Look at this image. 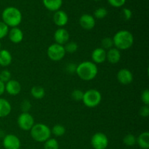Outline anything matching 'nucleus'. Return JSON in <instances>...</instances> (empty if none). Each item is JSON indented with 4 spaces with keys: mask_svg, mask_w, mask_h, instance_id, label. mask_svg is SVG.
Listing matches in <instances>:
<instances>
[{
    "mask_svg": "<svg viewBox=\"0 0 149 149\" xmlns=\"http://www.w3.org/2000/svg\"><path fill=\"white\" fill-rule=\"evenodd\" d=\"M98 68L97 65L93 61H84L77 65L76 74L84 81H91L97 75Z\"/></svg>",
    "mask_w": 149,
    "mask_h": 149,
    "instance_id": "f257e3e1",
    "label": "nucleus"
},
{
    "mask_svg": "<svg viewBox=\"0 0 149 149\" xmlns=\"http://www.w3.org/2000/svg\"><path fill=\"white\" fill-rule=\"evenodd\" d=\"M114 47L119 50L128 49L134 44V36L130 31L127 30H121L116 32L112 38Z\"/></svg>",
    "mask_w": 149,
    "mask_h": 149,
    "instance_id": "f03ea898",
    "label": "nucleus"
},
{
    "mask_svg": "<svg viewBox=\"0 0 149 149\" xmlns=\"http://www.w3.org/2000/svg\"><path fill=\"white\" fill-rule=\"evenodd\" d=\"M1 18L8 27H17L22 21L21 12L16 7H8L3 10Z\"/></svg>",
    "mask_w": 149,
    "mask_h": 149,
    "instance_id": "7ed1b4c3",
    "label": "nucleus"
},
{
    "mask_svg": "<svg viewBox=\"0 0 149 149\" xmlns=\"http://www.w3.org/2000/svg\"><path fill=\"white\" fill-rule=\"evenodd\" d=\"M30 134L31 138L36 142L45 143L51 136V130L45 124H36L31 129Z\"/></svg>",
    "mask_w": 149,
    "mask_h": 149,
    "instance_id": "20e7f679",
    "label": "nucleus"
},
{
    "mask_svg": "<svg viewBox=\"0 0 149 149\" xmlns=\"http://www.w3.org/2000/svg\"><path fill=\"white\" fill-rule=\"evenodd\" d=\"M102 100V95L98 90L90 89L84 92V96L81 101L84 105L88 108L97 107Z\"/></svg>",
    "mask_w": 149,
    "mask_h": 149,
    "instance_id": "39448f33",
    "label": "nucleus"
},
{
    "mask_svg": "<svg viewBox=\"0 0 149 149\" xmlns=\"http://www.w3.org/2000/svg\"><path fill=\"white\" fill-rule=\"evenodd\" d=\"M65 50L63 45L59 44L54 43L49 45L47 48V56L51 61H60L65 57Z\"/></svg>",
    "mask_w": 149,
    "mask_h": 149,
    "instance_id": "423d86ee",
    "label": "nucleus"
},
{
    "mask_svg": "<svg viewBox=\"0 0 149 149\" xmlns=\"http://www.w3.org/2000/svg\"><path fill=\"white\" fill-rule=\"evenodd\" d=\"M17 123L20 129L24 131L31 130L34 124V119L29 112H23L17 117Z\"/></svg>",
    "mask_w": 149,
    "mask_h": 149,
    "instance_id": "0eeeda50",
    "label": "nucleus"
},
{
    "mask_svg": "<svg viewBox=\"0 0 149 149\" xmlns=\"http://www.w3.org/2000/svg\"><path fill=\"white\" fill-rule=\"evenodd\" d=\"M91 145L94 149H106L109 146V138L103 132H96L91 138Z\"/></svg>",
    "mask_w": 149,
    "mask_h": 149,
    "instance_id": "6e6552de",
    "label": "nucleus"
},
{
    "mask_svg": "<svg viewBox=\"0 0 149 149\" xmlns=\"http://www.w3.org/2000/svg\"><path fill=\"white\" fill-rule=\"evenodd\" d=\"M3 146L5 149H20L21 143L17 136L9 134L3 138Z\"/></svg>",
    "mask_w": 149,
    "mask_h": 149,
    "instance_id": "1a4fd4ad",
    "label": "nucleus"
},
{
    "mask_svg": "<svg viewBox=\"0 0 149 149\" xmlns=\"http://www.w3.org/2000/svg\"><path fill=\"white\" fill-rule=\"evenodd\" d=\"M116 78L120 84L127 85L133 81V74L127 68H122L118 71Z\"/></svg>",
    "mask_w": 149,
    "mask_h": 149,
    "instance_id": "9d476101",
    "label": "nucleus"
},
{
    "mask_svg": "<svg viewBox=\"0 0 149 149\" xmlns=\"http://www.w3.org/2000/svg\"><path fill=\"white\" fill-rule=\"evenodd\" d=\"M70 38L69 33L66 29L60 28L57 29L54 33V40L55 43L61 45H65L68 42Z\"/></svg>",
    "mask_w": 149,
    "mask_h": 149,
    "instance_id": "9b49d317",
    "label": "nucleus"
},
{
    "mask_svg": "<svg viewBox=\"0 0 149 149\" xmlns=\"http://www.w3.org/2000/svg\"><path fill=\"white\" fill-rule=\"evenodd\" d=\"M79 24L83 29L90 31L95 26V20L91 15L84 14L80 17Z\"/></svg>",
    "mask_w": 149,
    "mask_h": 149,
    "instance_id": "f8f14e48",
    "label": "nucleus"
},
{
    "mask_svg": "<svg viewBox=\"0 0 149 149\" xmlns=\"http://www.w3.org/2000/svg\"><path fill=\"white\" fill-rule=\"evenodd\" d=\"M5 91L10 95H17L21 91V84L17 80L10 79L5 83Z\"/></svg>",
    "mask_w": 149,
    "mask_h": 149,
    "instance_id": "ddd939ff",
    "label": "nucleus"
},
{
    "mask_svg": "<svg viewBox=\"0 0 149 149\" xmlns=\"http://www.w3.org/2000/svg\"><path fill=\"white\" fill-rule=\"evenodd\" d=\"M53 21L56 26L62 28L68 23V16L65 12L63 10H58L53 15Z\"/></svg>",
    "mask_w": 149,
    "mask_h": 149,
    "instance_id": "4468645a",
    "label": "nucleus"
},
{
    "mask_svg": "<svg viewBox=\"0 0 149 149\" xmlns=\"http://www.w3.org/2000/svg\"><path fill=\"white\" fill-rule=\"evenodd\" d=\"M91 57L93 62L96 65L103 63L106 60V50L102 47L96 48L92 52Z\"/></svg>",
    "mask_w": 149,
    "mask_h": 149,
    "instance_id": "2eb2a0df",
    "label": "nucleus"
},
{
    "mask_svg": "<svg viewBox=\"0 0 149 149\" xmlns=\"http://www.w3.org/2000/svg\"><path fill=\"white\" fill-rule=\"evenodd\" d=\"M8 36L10 40L14 44H19L23 39V32L18 27L12 28L8 33Z\"/></svg>",
    "mask_w": 149,
    "mask_h": 149,
    "instance_id": "dca6fc26",
    "label": "nucleus"
},
{
    "mask_svg": "<svg viewBox=\"0 0 149 149\" xmlns=\"http://www.w3.org/2000/svg\"><path fill=\"white\" fill-rule=\"evenodd\" d=\"M106 60L111 64H116L121 60V52L116 47H112L111 49L106 51Z\"/></svg>",
    "mask_w": 149,
    "mask_h": 149,
    "instance_id": "f3484780",
    "label": "nucleus"
},
{
    "mask_svg": "<svg viewBox=\"0 0 149 149\" xmlns=\"http://www.w3.org/2000/svg\"><path fill=\"white\" fill-rule=\"evenodd\" d=\"M13 61V56L9 50L1 49L0 50V65L2 67H7L11 64Z\"/></svg>",
    "mask_w": 149,
    "mask_h": 149,
    "instance_id": "a211bd4d",
    "label": "nucleus"
},
{
    "mask_svg": "<svg viewBox=\"0 0 149 149\" xmlns=\"http://www.w3.org/2000/svg\"><path fill=\"white\" fill-rule=\"evenodd\" d=\"M12 111V106L10 102L6 99L0 97V118L8 116Z\"/></svg>",
    "mask_w": 149,
    "mask_h": 149,
    "instance_id": "6ab92c4d",
    "label": "nucleus"
},
{
    "mask_svg": "<svg viewBox=\"0 0 149 149\" xmlns=\"http://www.w3.org/2000/svg\"><path fill=\"white\" fill-rule=\"evenodd\" d=\"M45 7L50 11H58L63 4V0H42Z\"/></svg>",
    "mask_w": 149,
    "mask_h": 149,
    "instance_id": "aec40b11",
    "label": "nucleus"
},
{
    "mask_svg": "<svg viewBox=\"0 0 149 149\" xmlns=\"http://www.w3.org/2000/svg\"><path fill=\"white\" fill-rule=\"evenodd\" d=\"M137 143L142 149H148L149 148V132H143L137 138Z\"/></svg>",
    "mask_w": 149,
    "mask_h": 149,
    "instance_id": "412c9836",
    "label": "nucleus"
},
{
    "mask_svg": "<svg viewBox=\"0 0 149 149\" xmlns=\"http://www.w3.org/2000/svg\"><path fill=\"white\" fill-rule=\"evenodd\" d=\"M31 95L33 98L36 100H41L45 97V90L40 86H34L31 89Z\"/></svg>",
    "mask_w": 149,
    "mask_h": 149,
    "instance_id": "4be33fe9",
    "label": "nucleus"
},
{
    "mask_svg": "<svg viewBox=\"0 0 149 149\" xmlns=\"http://www.w3.org/2000/svg\"><path fill=\"white\" fill-rule=\"evenodd\" d=\"M51 132L57 137H61L65 133V128L62 125H55L51 130Z\"/></svg>",
    "mask_w": 149,
    "mask_h": 149,
    "instance_id": "5701e85b",
    "label": "nucleus"
},
{
    "mask_svg": "<svg viewBox=\"0 0 149 149\" xmlns=\"http://www.w3.org/2000/svg\"><path fill=\"white\" fill-rule=\"evenodd\" d=\"M123 143L127 146H133L136 144L137 138L132 134H127L123 138Z\"/></svg>",
    "mask_w": 149,
    "mask_h": 149,
    "instance_id": "b1692460",
    "label": "nucleus"
},
{
    "mask_svg": "<svg viewBox=\"0 0 149 149\" xmlns=\"http://www.w3.org/2000/svg\"><path fill=\"white\" fill-rule=\"evenodd\" d=\"M45 149H59V143L55 138H49L45 142Z\"/></svg>",
    "mask_w": 149,
    "mask_h": 149,
    "instance_id": "393cba45",
    "label": "nucleus"
},
{
    "mask_svg": "<svg viewBox=\"0 0 149 149\" xmlns=\"http://www.w3.org/2000/svg\"><path fill=\"white\" fill-rule=\"evenodd\" d=\"M65 48V52H68V53H74V52H77L78 50L79 46L77 45V42H68L64 46Z\"/></svg>",
    "mask_w": 149,
    "mask_h": 149,
    "instance_id": "a878e982",
    "label": "nucleus"
},
{
    "mask_svg": "<svg viewBox=\"0 0 149 149\" xmlns=\"http://www.w3.org/2000/svg\"><path fill=\"white\" fill-rule=\"evenodd\" d=\"M101 47L103 49H110L112 47H113V39L110 37H105L101 40Z\"/></svg>",
    "mask_w": 149,
    "mask_h": 149,
    "instance_id": "bb28decb",
    "label": "nucleus"
},
{
    "mask_svg": "<svg viewBox=\"0 0 149 149\" xmlns=\"http://www.w3.org/2000/svg\"><path fill=\"white\" fill-rule=\"evenodd\" d=\"M108 15V11L104 7H99L95 10L94 13V16L97 19H103L106 17Z\"/></svg>",
    "mask_w": 149,
    "mask_h": 149,
    "instance_id": "cd10ccee",
    "label": "nucleus"
},
{
    "mask_svg": "<svg viewBox=\"0 0 149 149\" xmlns=\"http://www.w3.org/2000/svg\"><path fill=\"white\" fill-rule=\"evenodd\" d=\"M10 79H11V73L10 71L5 69L0 72V81L5 84Z\"/></svg>",
    "mask_w": 149,
    "mask_h": 149,
    "instance_id": "c85d7f7f",
    "label": "nucleus"
},
{
    "mask_svg": "<svg viewBox=\"0 0 149 149\" xmlns=\"http://www.w3.org/2000/svg\"><path fill=\"white\" fill-rule=\"evenodd\" d=\"M9 27L2 21H0V40L7 36L9 33Z\"/></svg>",
    "mask_w": 149,
    "mask_h": 149,
    "instance_id": "c756f323",
    "label": "nucleus"
},
{
    "mask_svg": "<svg viewBox=\"0 0 149 149\" xmlns=\"http://www.w3.org/2000/svg\"><path fill=\"white\" fill-rule=\"evenodd\" d=\"M83 96H84V92L81 90H74L71 93V97L76 101H81L82 100Z\"/></svg>",
    "mask_w": 149,
    "mask_h": 149,
    "instance_id": "7c9ffc66",
    "label": "nucleus"
},
{
    "mask_svg": "<svg viewBox=\"0 0 149 149\" xmlns=\"http://www.w3.org/2000/svg\"><path fill=\"white\" fill-rule=\"evenodd\" d=\"M20 109L23 112H29L31 109V103L29 100H24L20 103Z\"/></svg>",
    "mask_w": 149,
    "mask_h": 149,
    "instance_id": "2f4dec72",
    "label": "nucleus"
},
{
    "mask_svg": "<svg viewBox=\"0 0 149 149\" xmlns=\"http://www.w3.org/2000/svg\"><path fill=\"white\" fill-rule=\"evenodd\" d=\"M141 98L143 103H144V105H146V106H148L149 105V90L148 89L144 90L142 92L141 95Z\"/></svg>",
    "mask_w": 149,
    "mask_h": 149,
    "instance_id": "473e14b6",
    "label": "nucleus"
},
{
    "mask_svg": "<svg viewBox=\"0 0 149 149\" xmlns=\"http://www.w3.org/2000/svg\"><path fill=\"white\" fill-rule=\"evenodd\" d=\"M122 17L125 20H130L131 17L132 16V13L130 9L128 8H124L122 10Z\"/></svg>",
    "mask_w": 149,
    "mask_h": 149,
    "instance_id": "72a5a7b5",
    "label": "nucleus"
},
{
    "mask_svg": "<svg viewBox=\"0 0 149 149\" xmlns=\"http://www.w3.org/2000/svg\"><path fill=\"white\" fill-rule=\"evenodd\" d=\"M109 4L114 7H122L126 2V0H108Z\"/></svg>",
    "mask_w": 149,
    "mask_h": 149,
    "instance_id": "f704fd0d",
    "label": "nucleus"
},
{
    "mask_svg": "<svg viewBox=\"0 0 149 149\" xmlns=\"http://www.w3.org/2000/svg\"><path fill=\"white\" fill-rule=\"evenodd\" d=\"M140 115L142 117H148L149 115V107L148 106L144 105L140 109Z\"/></svg>",
    "mask_w": 149,
    "mask_h": 149,
    "instance_id": "c9c22d12",
    "label": "nucleus"
},
{
    "mask_svg": "<svg viewBox=\"0 0 149 149\" xmlns=\"http://www.w3.org/2000/svg\"><path fill=\"white\" fill-rule=\"evenodd\" d=\"M77 66L74 63H70L67 65V71L70 74H73V73H76V70H77Z\"/></svg>",
    "mask_w": 149,
    "mask_h": 149,
    "instance_id": "e433bc0d",
    "label": "nucleus"
},
{
    "mask_svg": "<svg viewBox=\"0 0 149 149\" xmlns=\"http://www.w3.org/2000/svg\"><path fill=\"white\" fill-rule=\"evenodd\" d=\"M4 92H5V84L0 81V96L2 95Z\"/></svg>",
    "mask_w": 149,
    "mask_h": 149,
    "instance_id": "4c0bfd02",
    "label": "nucleus"
},
{
    "mask_svg": "<svg viewBox=\"0 0 149 149\" xmlns=\"http://www.w3.org/2000/svg\"><path fill=\"white\" fill-rule=\"evenodd\" d=\"M1 42H0V50H1Z\"/></svg>",
    "mask_w": 149,
    "mask_h": 149,
    "instance_id": "58836bf2",
    "label": "nucleus"
},
{
    "mask_svg": "<svg viewBox=\"0 0 149 149\" xmlns=\"http://www.w3.org/2000/svg\"><path fill=\"white\" fill-rule=\"evenodd\" d=\"M95 1H100V0H95Z\"/></svg>",
    "mask_w": 149,
    "mask_h": 149,
    "instance_id": "ea45409f",
    "label": "nucleus"
}]
</instances>
